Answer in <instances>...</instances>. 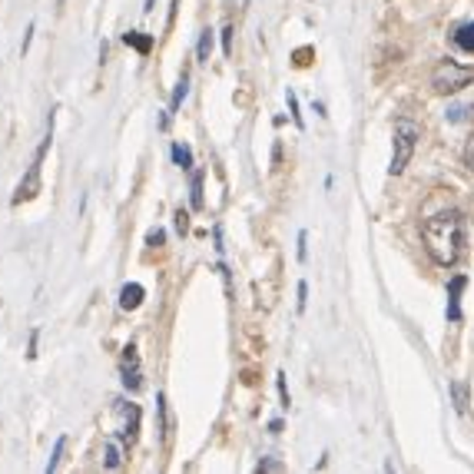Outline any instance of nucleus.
<instances>
[{
	"label": "nucleus",
	"mask_w": 474,
	"mask_h": 474,
	"mask_svg": "<svg viewBox=\"0 0 474 474\" xmlns=\"http://www.w3.org/2000/svg\"><path fill=\"white\" fill-rule=\"evenodd\" d=\"M186 93H189V77H183V80L176 83V93H173V104H170V110H179V104L186 100Z\"/></svg>",
	"instance_id": "dca6fc26"
},
{
	"label": "nucleus",
	"mask_w": 474,
	"mask_h": 474,
	"mask_svg": "<svg viewBox=\"0 0 474 474\" xmlns=\"http://www.w3.org/2000/svg\"><path fill=\"white\" fill-rule=\"evenodd\" d=\"M464 286H468V282H464V276L452 279V292H448V319H452V322H458V319H462V305H458V302H462Z\"/></svg>",
	"instance_id": "0eeeda50"
},
{
	"label": "nucleus",
	"mask_w": 474,
	"mask_h": 474,
	"mask_svg": "<svg viewBox=\"0 0 474 474\" xmlns=\"http://www.w3.org/2000/svg\"><path fill=\"white\" fill-rule=\"evenodd\" d=\"M309 259V249H305V232H299V262Z\"/></svg>",
	"instance_id": "a878e982"
},
{
	"label": "nucleus",
	"mask_w": 474,
	"mask_h": 474,
	"mask_svg": "<svg viewBox=\"0 0 474 474\" xmlns=\"http://www.w3.org/2000/svg\"><path fill=\"white\" fill-rule=\"evenodd\" d=\"M153 4H156V0H146V4H143V13H153Z\"/></svg>",
	"instance_id": "bb28decb"
},
{
	"label": "nucleus",
	"mask_w": 474,
	"mask_h": 474,
	"mask_svg": "<svg viewBox=\"0 0 474 474\" xmlns=\"http://www.w3.org/2000/svg\"><path fill=\"white\" fill-rule=\"evenodd\" d=\"M63 448H67V438L60 435V438H57V445H54V454H50V462H46V474H50V471H57L60 458H63Z\"/></svg>",
	"instance_id": "4468645a"
},
{
	"label": "nucleus",
	"mask_w": 474,
	"mask_h": 474,
	"mask_svg": "<svg viewBox=\"0 0 474 474\" xmlns=\"http://www.w3.org/2000/svg\"><path fill=\"white\" fill-rule=\"evenodd\" d=\"M189 199H193V209H203V173H193V183H189Z\"/></svg>",
	"instance_id": "ddd939ff"
},
{
	"label": "nucleus",
	"mask_w": 474,
	"mask_h": 474,
	"mask_svg": "<svg viewBox=\"0 0 474 474\" xmlns=\"http://www.w3.org/2000/svg\"><path fill=\"white\" fill-rule=\"evenodd\" d=\"M421 239H425V249L428 255L438 262V266H454L458 262V255H462V245H464V220L462 212H438V216H431V220L421 222Z\"/></svg>",
	"instance_id": "f257e3e1"
},
{
	"label": "nucleus",
	"mask_w": 474,
	"mask_h": 474,
	"mask_svg": "<svg viewBox=\"0 0 474 474\" xmlns=\"http://www.w3.org/2000/svg\"><path fill=\"white\" fill-rule=\"evenodd\" d=\"M255 471H282V464L272 462V458H266V462H259V468Z\"/></svg>",
	"instance_id": "4be33fe9"
},
{
	"label": "nucleus",
	"mask_w": 474,
	"mask_h": 474,
	"mask_svg": "<svg viewBox=\"0 0 474 474\" xmlns=\"http://www.w3.org/2000/svg\"><path fill=\"white\" fill-rule=\"evenodd\" d=\"M116 412L123 415V428H120V441L123 445H133L137 441V431H139V408L129 405V402H113Z\"/></svg>",
	"instance_id": "20e7f679"
},
{
	"label": "nucleus",
	"mask_w": 474,
	"mask_h": 474,
	"mask_svg": "<svg viewBox=\"0 0 474 474\" xmlns=\"http://www.w3.org/2000/svg\"><path fill=\"white\" fill-rule=\"evenodd\" d=\"M129 46H137L139 54H150V46H153V37H146V34H139V30H129L127 37H123Z\"/></svg>",
	"instance_id": "f8f14e48"
},
{
	"label": "nucleus",
	"mask_w": 474,
	"mask_h": 474,
	"mask_svg": "<svg viewBox=\"0 0 474 474\" xmlns=\"http://www.w3.org/2000/svg\"><path fill=\"white\" fill-rule=\"evenodd\" d=\"M222 50H226V57H232V27L222 30Z\"/></svg>",
	"instance_id": "412c9836"
},
{
	"label": "nucleus",
	"mask_w": 474,
	"mask_h": 474,
	"mask_svg": "<svg viewBox=\"0 0 474 474\" xmlns=\"http://www.w3.org/2000/svg\"><path fill=\"white\" fill-rule=\"evenodd\" d=\"M305 299H309V286L299 282V312H305Z\"/></svg>",
	"instance_id": "b1692460"
},
{
	"label": "nucleus",
	"mask_w": 474,
	"mask_h": 474,
	"mask_svg": "<svg viewBox=\"0 0 474 474\" xmlns=\"http://www.w3.org/2000/svg\"><path fill=\"white\" fill-rule=\"evenodd\" d=\"M452 392H454V408H458V412H468V388H464L462 382H454Z\"/></svg>",
	"instance_id": "2eb2a0df"
},
{
	"label": "nucleus",
	"mask_w": 474,
	"mask_h": 474,
	"mask_svg": "<svg viewBox=\"0 0 474 474\" xmlns=\"http://www.w3.org/2000/svg\"><path fill=\"white\" fill-rule=\"evenodd\" d=\"M212 57V30H203V34H199V44H196V60L199 63H206V60Z\"/></svg>",
	"instance_id": "9d476101"
},
{
	"label": "nucleus",
	"mask_w": 474,
	"mask_h": 474,
	"mask_svg": "<svg viewBox=\"0 0 474 474\" xmlns=\"http://www.w3.org/2000/svg\"><path fill=\"white\" fill-rule=\"evenodd\" d=\"M176 232H179V236H186V232H189V212H183V209L176 212Z\"/></svg>",
	"instance_id": "6ab92c4d"
},
{
	"label": "nucleus",
	"mask_w": 474,
	"mask_h": 474,
	"mask_svg": "<svg viewBox=\"0 0 474 474\" xmlns=\"http://www.w3.org/2000/svg\"><path fill=\"white\" fill-rule=\"evenodd\" d=\"M162 239H166V232H162V229H153L150 236H146V243H150V245H162Z\"/></svg>",
	"instance_id": "5701e85b"
},
{
	"label": "nucleus",
	"mask_w": 474,
	"mask_h": 474,
	"mask_svg": "<svg viewBox=\"0 0 474 474\" xmlns=\"http://www.w3.org/2000/svg\"><path fill=\"white\" fill-rule=\"evenodd\" d=\"M418 139H421V127L412 123V120H395V153H392V166H388V173L392 176H402L405 173V166L412 162L415 156V146Z\"/></svg>",
	"instance_id": "f03ea898"
},
{
	"label": "nucleus",
	"mask_w": 474,
	"mask_h": 474,
	"mask_svg": "<svg viewBox=\"0 0 474 474\" xmlns=\"http://www.w3.org/2000/svg\"><path fill=\"white\" fill-rule=\"evenodd\" d=\"M286 100H289V113H292V120H295V127H305V123H302V113H299V100H295V93H286Z\"/></svg>",
	"instance_id": "a211bd4d"
},
{
	"label": "nucleus",
	"mask_w": 474,
	"mask_h": 474,
	"mask_svg": "<svg viewBox=\"0 0 474 474\" xmlns=\"http://www.w3.org/2000/svg\"><path fill=\"white\" fill-rule=\"evenodd\" d=\"M104 464L110 468V471H116L120 464H123V452H120V441L110 438L106 441V448H104Z\"/></svg>",
	"instance_id": "6e6552de"
},
{
	"label": "nucleus",
	"mask_w": 474,
	"mask_h": 474,
	"mask_svg": "<svg viewBox=\"0 0 474 474\" xmlns=\"http://www.w3.org/2000/svg\"><path fill=\"white\" fill-rule=\"evenodd\" d=\"M123 385L129 392H139L143 388V375H139V359H137V348L127 345V355H123Z\"/></svg>",
	"instance_id": "39448f33"
},
{
	"label": "nucleus",
	"mask_w": 474,
	"mask_h": 474,
	"mask_svg": "<svg viewBox=\"0 0 474 474\" xmlns=\"http://www.w3.org/2000/svg\"><path fill=\"white\" fill-rule=\"evenodd\" d=\"M143 299H146V289H143L139 282H129V286H123V292H120V309L133 312V309L143 305Z\"/></svg>",
	"instance_id": "423d86ee"
},
{
	"label": "nucleus",
	"mask_w": 474,
	"mask_h": 474,
	"mask_svg": "<svg viewBox=\"0 0 474 474\" xmlns=\"http://www.w3.org/2000/svg\"><path fill=\"white\" fill-rule=\"evenodd\" d=\"M173 160L179 170H193V150L186 143H173Z\"/></svg>",
	"instance_id": "9b49d317"
},
{
	"label": "nucleus",
	"mask_w": 474,
	"mask_h": 474,
	"mask_svg": "<svg viewBox=\"0 0 474 474\" xmlns=\"http://www.w3.org/2000/svg\"><path fill=\"white\" fill-rule=\"evenodd\" d=\"M464 166L474 173V143H468V150H464Z\"/></svg>",
	"instance_id": "393cba45"
},
{
	"label": "nucleus",
	"mask_w": 474,
	"mask_h": 474,
	"mask_svg": "<svg viewBox=\"0 0 474 474\" xmlns=\"http://www.w3.org/2000/svg\"><path fill=\"white\" fill-rule=\"evenodd\" d=\"M454 44L462 46V50H468V54H474V21L464 23V27H458V34H454Z\"/></svg>",
	"instance_id": "1a4fd4ad"
},
{
	"label": "nucleus",
	"mask_w": 474,
	"mask_h": 474,
	"mask_svg": "<svg viewBox=\"0 0 474 474\" xmlns=\"http://www.w3.org/2000/svg\"><path fill=\"white\" fill-rule=\"evenodd\" d=\"M471 80H474V67H464V63H454V60H441L438 67H435V73H431L435 93H458Z\"/></svg>",
	"instance_id": "7ed1b4c3"
},
{
	"label": "nucleus",
	"mask_w": 474,
	"mask_h": 474,
	"mask_svg": "<svg viewBox=\"0 0 474 474\" xmlns=\"http://www.w3.org/2000/svg\"><path fill=\"white\" fill-rule=\"evenodd\" d=\"M279 398H282V408H289V388H286V375L279 371Z\"/></svg>",
	"instance_id": "aec40b11"
},
{
	"label": "nucleus",
	"mask_w": 474,
	"mask_h": 474,
	"mask_svg": "<svg viewBox=\"0 0 474 474\" xmlns=\"http://www.w3.org/2000/svg\"><path fill=\"white\" fill-rule=\"evenodd\" d=\"M471 113H474V106H452V110H448V120H452V123H462V120H468Z\"/></svg>",
	"instance_id": "f3484780"
}]
</instances>
